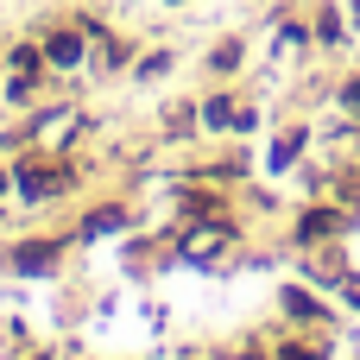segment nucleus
<instances>
[{
	"instance_id": "nucleus-1",
	"label": "nucleus",
	"mask_w": 360,
	"mask_h": 360,
	"mask_svg": "<svg viewBox=\"0 0 360 360\" xmlns=\"http://www.w3.org/2000/svg\"><path fill=\"white\" fill-rule=\"evenodd\" d=\"M19 184H25V196H57V190H70V171L63 165H25Z\"/></svg>"
},
{
	"instance_id": "nucleus-4",
	"label": "nucleus",
	"mask_w": 360,
	"mask_h": 360,
	"mask_svg": "<svg viewBox=\"0 0 360 360\" xmlns=\"http://www.w3.org/2000/svg\"><path fill=\"white\" fill-rule=\"evenodd\" d=\"M335 234V215H304V240H329Z\"/></svg>"
},
{
	"instance_id": "nucleus-3",
	"label": "nucleus",
	"mask_w": 360,
	"mask_h": 360,
	"mask_svg": "<svg viewBox=\"0 0 360 360\" xmlns=\"http://www.w3.org/2000/svg\"><path fill=\"white\" fill-rule=\"evenodd\" d=\"M76 57H82V38L76 32H57L51 38V63H76Z\"/></svg>"
},
{
	"instance_id": "nucleus-6",
	"label": "nucleus",
	"mask_w": 360,
	"mask_h": 360,
	"mask_svg": "<svg viewBox=\"0 0 360 360\" xmlns=\"http://www.w3.org/2000/svg\"><path fill=\"white\" fill-rule=\"evenodd\" d=\"M108 228H120V209H101V215H89V234H108Z\"/></svg>"
},
{
	"instance_id": "nucleus-7",
	"label": "nucleus",
	"mask_w": 360,
	"mask_h": 360,
	"mask_svg": "<svg viewBox=\"0 0 360 360\" xmlns=\"http://www.w3.org/2000/svg\"><path fill=\"white\" fill-rule=\"evenodd\" d=\"M278 360H323V354H316V348H285Z\"/></svg>"
},
{
	"instance_id": "nucleus-2",
	"label": "nucleus",
	"mask_w": 360,
	"mask_h": 360,
	"mask_svg": "<svg viewBox=\"0 0 360 360\" xmlns=\"http://www.w3.org/2000/svg\"><path fill=\"white\" fill-rule=\"evenodd\" d=\"M228 240H234V234H228V228H221V221H215V228H202V234H190V240H184V247H190V259H215V253H221V247H228Z\"/></svg>"
},
{
	"instance_id": "nucleus-5",
	"label": "nucleus",
	"mask_w": 360,
	"mask_h": 360,
	"mask_svg": "<svg viewBox=\"0 0 360 360\" xmlns=\"http://www.w3.org/2000/svg\"><path fill=\"white\" fill-rule=\"evenodd\" d=\"M19 266H25V272H38V266H51V247H19Z\"/></svg>"
}]
</instances>
